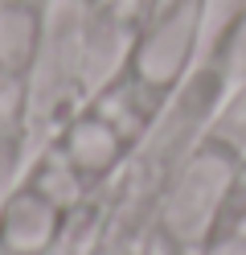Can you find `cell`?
Here are the masks:
<instances>
[{
    "label": "cell",
    "instance_id": "obj_1",
    "mask_svg": "<svg viewBox=\"0 0 246 255\" xmlns=\"http://www.w3.org/2000/svg\"><path fill=\"white\" fill-rule=\"evenodd\" d=\"M86 8H90V0H54L45 8L41 50L25 74V111H29V132H33V156L86 103V58H82Z\"/></svg>",
    "mask_w": 246,
    "mask_h": 255
},
{
    "label": "cell",
    "instance_id": "obj_2",
    "mask_svg": "<svg viewBox=\"0 0 246 255\" xmlns=\"http://www.w3.org/2000/svg\"><path fill=\"white\" fill-rule=\"evenodd\" d=\"M238 185V161L218 144H197L172 169L152 206V231L176 251L197 255L230 218Z\"/></svg>",
    "mask_w": 246,
    "mask_h": 255
},
{
    "label": "cell",
    "instance_id": "obj_3",
    "mask_svg": "<svg viewBox=\"0 0 246 255\" xmlns=\"http://www.w3.org/2000/svg\"><path fill=\"white\" fill-rule=\"evenodd\" d=\"M205 58V0L164 8L144 17L136 29L131 70L156 91H176Z\"/></svg>",
    "mask_w": 246,
    "mask_h": 255
},
{
    "label": "cell",
    "instance_id": "obj_4",
    "mask_svg": "<svg viewBox=\"0 0 246 255\" xmlns=\"http://www.w3.org/2000/svg\"><path fill=\"white\" fill-rule=\"evenodd\" d=\"M54 144L70 156V165L98 189V194L119 177V169L127 161V152H131L127 136L115 124H107L90 103H82L74 116L62 124V132L54 136Z\"/></svg>",
    "mask_w": 246,
    "mask_h": 255
},
{
    "label": "cell",
    "instance_id": "obj_5",
    "mask_svg": "<svg viewBox=\"0 0 246 255\" xmlns=\"http://www.w3.org/2000/svg\"><path fill=\"white\" fill-rule=\"evenodd\" d=\"M66 218L33 185H21L0 210V255H49L66 235Z\"/></svg>",
    "mask_w": 246,
    "mask_h": 255
},
{
    "label": "cell",
    "instance_id": "obj_6",
    "mask_svg": "<svg viewBox=\"0 0 246 255\" xmlns=\"http://www.w3.org/2000/svg\"><path fill=\"white\" fill-rule=\"evenodd\" d=\"M33 161V132L25 111V78L0 74V210L25 185Z\"/></svg>",
    "mask_w": 246,
    "mask_h": 255
},
{
    "label": "cell",
    "instance_id": "obj_7",
    "mask_svg": "<svg viewBox=\"0 0 246 255\" xmlns=\"http://www.w3.org/2000/svg\"><path fill=\"white\" fill-rule=\"evenodd\" d=\"M41 33H45V12L0 0V74L25 78L41 50Z\"/></svg>",
    "mask_w": 246,
    "mask_h": 255
},
{
    "label": "cell",
    "instance_id": "obj_8",
    "mask_svg": "<svg viewBox=\"0 0 246 255\" xmlns=\"http://www.w3.org/2000/svg\"><path fill=\"white\" fill-rule=\"evenodd\" d=\"M205 140L226 148L234 161H246V83L222 91V99H218V107L209 116Z\"/></svg>",
    "mask_w": 246,
    "mask_h": 255
},
{
    "label": "cell",
    "instance_id": "obj_9",
    "mask_svg": "<svg viewBox=\"0 0 246 255\" xmlns=\"http://www.w3.org/2000/svg\"><path fill=\"white\" fill-rule=\"evenodd\" d=\"M201 62H209V66L222 74L226 87L246 83V8L209 41V50H205Z\"/></svg>",
    "mask_w": 246,
    "mask_h": 255
},
{
    "label": "cell",
    "instance_id": "obj_10",
    "mask_svg": "<svg viewBox=\"0 0 246 255\" xmlns=\"http://www.w3.org/2000/svg\"><path fill=\"white\" fill-rule=\"evenodd\" d=\"M242 8H246V0H205V50Z\"/></svg>",
    "mask_w": 246,
    "mask_h": 255
},
{
    "label": "cell",
    "instance_id": "obj_11",
    "mask_svg": "<svg viewBox=\"0 0 246 255\" xmlns=\"http://www.w3.org/2000/svg\"><path fill=\"white\" fill-rule=\"evenodd\" d=\"M4 4H21V8H37V12H45L54 0H4Z\"/></svg>",
    "mask_w": 246,
    "mask_h": 255
}]
</instances>
